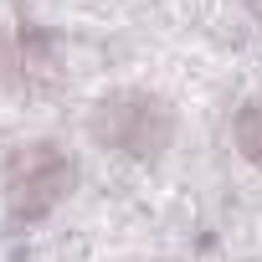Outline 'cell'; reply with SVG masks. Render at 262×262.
I'll return each mask as SVG.
<instances>
[{
    "mask_svg": "<svg viewBox=\"0 0 262 262\" xmlns=\"http://www.w3.org/2000/svg\"><path fill=\"white\" fill-rule=\"evenodd\" d=\"M175 128H180L175 103L155 88H139V82L108 88L88 108V139L118 160H134V165L165 160L175 144Z\"/></svg>",
    "mask_w": 262,
    "mask_h": 262,
    "instance_id": "1",
    "label": "cell"
},
{
    "mask_svg": "<svg viewBox=\"0 0 262 262\" xmlns=\"http://www.w3.org/2000/svg\"><path fill=\"white\" fill-rule=\"evenodd\" d=\"M77 180V160L62 139H21L0 160V206L11 226H41Z\"/></svg>",
    "mask_w": 262,
    "mask_h": 262,
    "instance_id": "2",
    "label": "cell"
},
{
    "mask_svg": "<svg viewBox=\"0 0 262 262\" xmlns=\"http://www.w3.org/2000/svg\"><path fill=\"white\" fill-rule=\"evenodd\" d=\"M67 72L62 36L47 21H6L0 26V93L11 98H47Z\"/></svg>",
    "mask_w": 262,
    "mask_h": 262,
    "instance_id": "3",
    "label": "cell"
},
{
    "mask_svg": "<svg viewBox=\"0 0 262 262\" xmlns=\"http://www.w3.org/2000/svg\"><path fill=\"white\" fill-rule=\"evenodd\" d=\"M231 144H236V155L252 170H262V93H252V98L236 103V113H231Z\"/></svg>",
    "mask_w": 262,
    "mask_h": 262,
    "instance_id": "4",
    "label": "cell"
}]
</instances>
